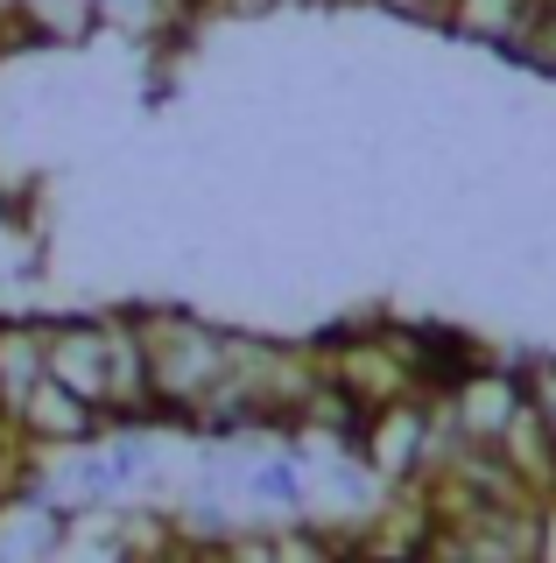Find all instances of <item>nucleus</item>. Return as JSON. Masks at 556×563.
Returning a JSON list of instances; mask_svg holds the SVG:
<instances>
[{"label": "nucleus", "mask_w": 556, "mask_h": 563, "mask_svg": "<svg viewBox=\"0 0 556 563\" xmlns=\"http://www.w3.org/2000/svg\"><path fill=\"white\" fill-rule=\"evenodd\" d=\"M444 22L458 35H472V43L514 49L521 35H529V22H535V0H444Z\"/></svg>", "instance_id": "nucleus-6"}, {"label": "nucleus", "mask_w": 556, "mask_h": 563, "mask_svg": "<svg viewBox=\"0 0 556 563\" xmlns=\"http://www.w3.org/2000/svg\"><path fill=\"white\" fill-rule=\"evenodd\" d=\"M49 380V317H0V409H22Z\"/></svg>", "instance_id": "nucleus-5"}, {"label": "nucleus", "mask_w": 556, "mask_h": 563, "mask_svg": "<svg viewBox=\"0 0 556 563\" xmlns=\"http://www.w3.org/2000/svg\"><path fill=\"white\" fill-rule=\"evenodd\" d=\"M169 14H184V0H99V22H113V29H163Z\"/></svg>", "instance_id": "nucleus-9"}, {"label": "nucleus", "mask_w": 556, "mask_h": 563, "mask_svg": "<svg viewBox=\"0 0 556 563\" xmlns=\"http://www.w3.org/2000/svg\"><path fill=\"white\" fill-rule=\"evenodd\" d=\"M14 430H22V444L36 451V457H57V451H85V444H99L113 422L99 416L85 395H71L64 380H43L36 395L14 409Z\"/></svg>", "instance_id": "nucleus-4"}, {"label": "nucleus", "mask_w": 556, "mask_h": 563, "mask_svg": "<svg viewBox=\"0 0 556 563\" xmlns=\"http://www.w3.org/2000/svg\"><path fill=\"white\" fill-rule=\"evenodd\" d=\"M529 401H535L529 374H508V366H486V360L458 366V374L437 387V416H444L451 444H465V451H493Z\"/></svg>", "instance_id": "nucleus-2"}, {"label": "nucleus", "mask_w": 556, "mask_h": 563, "mask_svg": "<svg viewBox=\"0 0 556 563\" xmlns=\"http://www.w3.org/2000/svg\"><path fill=\"white\" fill-rule=\"evenodd\" d=\"M543 416H549V409H543ZM549 430H556V416H549Z\"/></svg>", "instance_id": "nucleus-14"}, {"label": "nucleus", "mask_w": 556, "mask_h": 563, "mask_svg": "<svg viewBox=\"0 0 556 563\" xmlns=\"http://www.w3.org/2000/svg\"><path fill=\"white\" fill-rule=\"evenodd\" d=\"M353 563H415V556H367V550H353Z\"/></svg>", "instance_id": "nucleus-13"}, {"label": "nucleus", "mask_w": 556, "mask_h": 563, "mask_svg": "<svg viewBox=\"0 0 556 563\" xmlns=\"http://www.w3.org/2000/svg\"><path fill=\"white\" fill-rule=\"evenodd\" d=\"M0 43H29V35H22V0H0Z\"/></svg>", "instance_id": "nucleus-10"}, {"label": "nucleus", "mask_w": 556, "mask_h": 563, "mask_svg": "<svg viewBox=\"0 0 556 563\" xmlns=\"http://www.w3.org/2000/svg\"><path fill=\"white\" fill-rule=\"evenodd\" d=\"M113 339H120L113 310L49 317V380H64L71 395H85L107 422H113Z\"/></svg>", "instance_id": "nucleus-3"}, {"label": "nucleus", "mask_w": 556, "mask_h": 563, "mask_svg": "<svg viewBox=\"0 0 556 563\" xmlns=\"http://www.w3.org/2000/svg\"><path fill=\"white\" fill-rule=\"evenodd\" d=\"M275 563H353L338 528H318V521H282L275 528Z\"/></svg>", "instance_id": "nucleus-8"}, {"label": "nucleus", "mask_w": 556, "mask_h": 563, "mask_svg": "<svg viewBox=\"0 0 556 563\" xmlns=\"http://www.w3.org/2000/svg\"><path fill=\"white\" fill-rule=\"evenodd\" d=\"M543 563H556V500H549V515H543Z\"/></svg>", "instance_id": "nucleus-11"}, {"label": "nucleus", "mask_w": 556, "mask_h": 563, "mask_svg": "<svg viewBox=\"0 0 556 563\" xmlns=\"http://www.w3.org/2000/svg\"><path fill=\"white\" fill-rule=\"evenodd\" d=\"M148 352V387H155V416L163 430H190V416L219 395L225 360H233V331L212 324L198 310H134Z\"/></svg>", "instance_id": "nucleus-1"}, {"label": "nucleus", "mask_w": 556, "mask_h": 563, "mask_svg": "<svg viewBox=\"0 0 556 563\" xmlns=\"http://www.w3.org/2000/svg\"><path fill=\"white\" fill-rule=\"evenodd\" d=\"M0 49H8V43H0Z\"/></svg>", "instance_id": "nucleus-16"}, {"label": "nucleus", "mask_w": 556, "mask_h": 563, "mask_svg": "<svg viewBox=\"0 0 556 563\" xmlns=\"http://www.w3.org/2000/svg\"><path fill=\"white\" fill-rule=\"evenodd\" d=\"M388 8H402V14H444V0H388Z\"/></svg>", "instance_id": "nucleus-12"}, {"label": "nucleus", "mask_w": 556, "mask_h": 563, "mask_svg": "<svg viewBox=\"0 0 556 563\" xmlns=\"http://www.w3.org/2000/svg\"><path fill=\"white\" fill-rule=\"evenodd\" d=\"M268 8H275V0H268Z\"/></svg>", "instance_id": "nucleus-15"}, {"label": "nucleus", "mask_w": 556, "mask_h": 563, "mask_svg": "<svg viewBox=\"0 0 556 563\" xmlns=\"http://www.w3.org/2000/svg\"><path fill=\"white\" fill-rule=\"evenodd\" d=\"M99 29V0H22L29 43H85Z\"/></svg>", "instance_id": "nucleus-7"}]
</instances>
